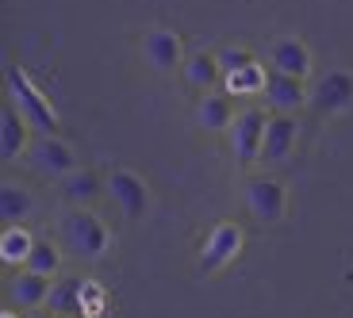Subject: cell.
Segmentation results:
<instances>
[{
	"mask_svg": "<svg viewBox=\"0 0 353 318\" xmlns=\"http://www.w3.org/2000/svg\"><path fill=\"white\" fill-rule=\"evenodd\" d=\"M4 89H8V100L23 112V119L31 127H35L39 134H54L58 131V112L50 107V100L43 96V92L31 85V77H27L19 65H4Z\"/></svg>",
	"mask_w": 353,
	"mask_h": 318,
	"instance_id": "1",
	"label": "cell"
},
{
	"mask_svg": "<svg viewBox=\"0 0 353 318\" xmlns=\"http://www.w3.org/2000/svg\"><path fill=\"white\" fill-rule=\"evenodd\" d=\"M58 234H62V246L70 249L73 257H81V261H97V257L108 249V226L97 219V215L81 211V207H73V211L62 215Z\"/></svg>",
	"mask_w": 353,
	"mask_h": 318,
	"instance_id": "2",
	"label": "cell"
},
{
	"mask_svg": "<svg viewBox=\"0 0 353 318\" xmlns=\"http://www.w3.org/2000/svg\"><path fill=\"white\" fill-rule=\"evenodd\" d=\"M27 158H31L35 173H43V177H50V180H65L73 169H77V153H73L58 134H39V138L31 142Z\"/></svg>",
	"mask_w": 353,
	"mask_h": 318,
	"instance_id": "3",
	"label": "cell"
},
{
	"mask_svg": "<svg viewBox=\"0 0 353 318\" xmlns=\"http://www.w3.org/2000/svg\"><path fill=\"white\" fill-rule=\"evenodd\" d=\"M265 127H269V115L261 107H246V112L234 115L230 123V150L242 165L261 158V142H265Z\"/></svg>",
	"mask_w": 353,
	"mask_h": 318,
	"instance_id": "4",
	"label": "cell"
},
{
	"mask_svg": "<svg viewBox=\"0 0 353 318\" xmlns=\"http://www.w3.org/2000/svg\"><path fill=\"white\" fill-rule=\"evenodd\" d=\"M284 204H288V192H284L281 180L273 177H254L246 184V207L254 219L261 222H281L284 219Z\"/></svg>",
	"mask_w": 353,
	"mask_h": 318,
	"instance_id": "5",
	"label": "cell"
},
{
	"mask_svg": "<svg viewBox=\"0 0 353 318\" xmlns=\"http://www.w3.org/2000/svg\"><path fill=\"white\" fill-rule=\"evenodd\" d=\"M108 192L119 207H123L127 219H142L150 211V192L142 184V177H134L131 169H112L108 173Z\"/></svg>",
	"mask_w": 353,
	"mask_h": 318,
	"instance_id": "6",
	"label": "cell"
},
{
	"mask_svg": "<svg viewBox=\"0 0 353 318\" xmlns=\"http://www.w3.org/2000/svg\"><path fill=\"white\" fill-rule=\"evenodd\" d=\"M353 104V73L350 70H330L327 77H319L315 92H311V107L319 115H338Z\"/></svg>",
	"mask_w": 353,
	"mask_h": 318,
	"instance_id": "7",
	"label": "cell"
},
{
	"mask_svg": "<svg viewBox=\"0 0 353 318\" xmlns=\"http://www.w3.org/2000/svg\"><path fill=\"white\" fill-rule=\"evenodd\" d=\"M50 284H54L50 276H39V273H31V268H19V273L8 276L4 295H8V303L19 307V310H39V307H46Z\"/></svg>",
	"mask_w": 353,
	"mask_h": 318,
	"instance_id": "8",
	"label": "cell"
},
{
	"mask_svg": "<svg viewBox=\"0 0 353 318\" xmlns=\"http://www.w3.org/2000/svg\"><path fill=\"white\" fill-rule=\"evenodd\" d=\"M239 249H242V230L234 222H219L200 249V273H219Z\"/></svg>",
	"mask_w": 353,
	"mask_h": 318,
	"instance_id": "9",
	"label": "cell"
},
{
	"mask_svg": "<svg viewBox=\"0 0 353 318\" xmlns=\"http://www.w3.org/2000/svg\"><path fill=\"white\" fill-rule=\"evenodd\" d=\"M296 138H300V127L292 115H269V127H265V142H261V165H281L292 150H296Z\"/></svg>",
	"mask_w": 353,
	"mask_h": 318,
	"instance_id": "10",
	"label": "cell"
},
{
	"mask_svg": "<svg viewBox=\"0 0 353 318\" xmlns=\"http://www.w3.org/2000/svg\"><path fill=\"white\" fill-rule=\"evenodd\" d=\"M265 100L276 115H292L307 104V92H303V81L300 77H288V73H276L269 70V81H265Z\"/></svg>",
	"mask_w": 353,
	"mask_h": 318,
	"instance_id": "11",
	"label": "cell"
},
{
	"mask_svg": "<svg viewBox=\"0 0 353 318\" xmlns=\"http://www.w3.org/2000/svg\"><path fill=\"white\" fill-rule=\"evenodd\" d=\"M27 131H31V123H27L23 112H19V107L8 100V104L0 107V158H4V161H16L19 153L31 150Z\"/></svg>",
	"mask_w": 353,
	"mask_h": 318,
	"instance_id": "12",
	"label": "cell"
},
{
	"mask_svg": "<svg viewBox=\"0 0 353 318\" xmlns=\"http://www.w3.org/2000/svg\"><path fill=\"white\" fill-rule=\"evenodd\" d=\"M269 65H273L276 73H288V77H307L311 73V50L300 43V39H276L273 46H269Z\"/></svg>",
	"mask_w": 353,
	"mask_h": 318,
	"instance_id": "13",
	"label": "cell"
},
{
	"mask_svg": "<svg viewBox=\"0 0 353 318\" xmlns=\"http://www.w3.org/2000/svg\"><path fill=\"white\" fill-rule=\"evenodd\" d=\"M142 58L158 73H169L181 65V39L173 31H146L142 35Z\"/></svg>",
	"mask_w": 353,
	"mask_h": 318,
	"instance_id": "14",
	"label": "cell"
},
{
	"mask_svg": "<svg viewBox=\"0 0 353 318\" xmlns=\"http://www.w3.org/2000/svg\"><path fill=\"white\" fill-rule=\"evenodd\" d=\"M46 310H50V315H62V318L85 315V280H77V276L54 280L50 295H46Z\"/></svg>",
	"mask_w": 353,
	"mask_h": 318,
	"instance_id": "15",
	"label": "cell"
},
{
	"mask_svg": "<svg viewBox=\"0 0 353 318\" xmlns=\"http://www.w3.org/2000/svg\"><path fill=\"white\" fill-rule=\"evenodd\" d=\"M31 211H35V195L16 180H4L0 184V219H4V226H23Z\"/></svg>",
	"mask_w": 353,
	"mask_h": 318,
	"instance_id": "16",
	"label": "cell"
},
{
	"mask_svg": "<svg viewBox=\"0 0 353 318\" xmlns=\"http://www.w3.org/2000/svg\"><path fill=\"white\" fill-rule=\"evenodd\" d=\"M196 119H200L203 131H230V123H234L230 96H223V92H208V96L196 104Z\"/></svg>",
	"mask_w": 353,
	"mask_h": 318,
	"instance_id": "17",
	"label": "cell"
},
{
	"mask_svg": "<svg viewBox=\"0 0 353 318\" xmlns=\"http://www.w3.org/2000/svg\"><path fill=\"white\" fill-rule=\"evenodd\" d=\"M31 249H35V238H31L23 226H4V234H0V261H4V265L23 268Z\"/></svg>",
	"mask_w": 353,
	"mask_h": 318,
	"instance_id": "18",
	"label": "cell"
},
{
	"mask_svg": "<svg viewBox=\"0 0 353 318\" xmlns=\"http://www.w3.org/2000/svg\"><path fill=\"white\" fill-rule=\"evenodd\" d=\"M62 195L70 200L73 207L92 204V200L100 195V180H97V173H92V169H73L70 177L62 180Z\"/></svg>",
	"mask_w": 353,
	"mask_h": 318,
	"instance_id": "19",
	"label": "cell"
},
{
	"mask_svg": "<svg viewBox=\"0 0 353 318\" xmlns=\"http://www.w3.org/2000/svg\"><path fill=\"white\" fill-rule=\"evenodd\" d=\"M219 77H223V70H219V58H215V54H192L185 62V81L196 85V89H208V85H215Z\"/></svg>",
	"mask_w": 353,
	"mask_h": 318,
	"instance_id": "20",
	"label": "cell"
},
{
	"mask_svg": "<svg viewBox=\"0 0 353 318\" xmlns=\"http://www.w3.org/2000/svg\"><path fill=\"white\" fill-rule=\"evenodd\" d=\"M265 81H269V73L261 70V65H246V70L239 73H227V92L230 96H246V92H265Z\"/></svg>",
	"mask_w": 353,
	"mask_h": 318,
	"instance_id": "21",
	"label": "cell"
},
{
	"mask_svg": "<svg viewBox=\"0 0 353 318\" xmlns=\"http://www.w3.org/2000/svg\"><path fill=\"white\" fill-rule=\"evenodd\" d=\"M31 273L39 276H58V268H62V253H58V246H50V242H35V249H31V257H27V265Z\"/></svg>",
	"mask_w": 353,
	"mask_h": 318,
	"instance_id": "22",
	"label": "cell"
},
{
	"mask_svg": "<svg viewBox=\"0 0 353 318\" xmlns=\"http://www.w3.org/2000/svg\"><path fill=\"white\" fill-rule=\"evenodd\" d=\"M215 58H219V70H223V77H227V73H239V70H246V65H254V58H250L246 50H234V46H227V50H219Z\"/></svg>",
	"mask_w": 353,
	"mask_h": 318,
	"instance_id": "23",
	"label": "cell"
},
{
	"mask_svg": "<svg viewBox=\"0 0 353 318\" xmlns=\"http://www.w3.org/2000/svg\"><path fill=\"white\" fill-rule=\"evenodd\" d=\"M4 318H16V315H12V310H4Z\"/></svg>",
	"mask_w": 353,
	"mask_h": 318,
	"instance_id": "24",
	"label": "cell"
}]
</instances>
